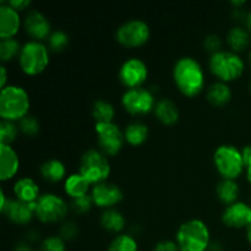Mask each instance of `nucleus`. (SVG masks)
<instances>
[{"label":"nucleus","mask_w":251,"mask_h":251,"mask_svg":"<svg viewBox=\"0 0 251 251\" xmlns=\"http://www.w3.org/2000/svg\"><path fill=\"white\" fill-rule=\"evenodd\" d=\"M119 80L123 86L131 90V88L142 87L145 81L149 76V69L145 61L139 58H130L123 63L119 69Z\"/></svg>","instance_id":"ddd939ff"},{"label":"nucleus","mask_w":251,"mask_h":251,"mask_svg":"<svg viewBox=\"0 0 251 251\" xmlns=\"http://www.w3.org/2000/svg\"><path fill=\"white\" fill-rule=\"evenodd\" d=\"M206 98L213 107L222 108L226 107L232 100V91L227 83L218 81V82L212 83L207 88Z\"/></svg>","instance_id":"412c9836"},{"label":"nucleus","mask_w":251,"mask_h":251,"mask_svg":"<svg viewBox=\"0 0 251 251\" xmlns=\"http://www.w3.org/2000/svg\"><path fill=\"white\" fill-rule=\"evenodd\" d=\"M93 203L100 208H113L115 205L122 202L123 191L118 185L112 183H100L93 185L91 191Z\"/></svg>","instance_id":"4468645a"},{"label":"nucleus","mask_w":251,"mask_h":251,"mask_svg":"<svg viewBox=\"0 0 251 251\" xmlns=\"http://www.w3.org/2000/svg\"><path fill=\"white\" fill-rule=\"evenodd\" d=\"M14 194L17 200L34 203L39 199V186L31 178H21L15 183Z\"/></svg>","instance_id":"6ab92c4d"},{"label":"nucleus","mask_w":251,"mask_h":251,"mask_svg":"<svg viewBox=\"0 0 251 251\" xmlns=\"http://www.w3.org/2000/svg\"><path fill=\"white\" fill-rule=\"evenodd\" d=\"M245 25H247V28L248 31L251 33V11L248 12V16H247V20H245Z\"/></svg>","instance_id":"a18cd8bd"},{"label":"nucleus","mask_w":251,"mask_h":251,"mask_svg":"<svg viewBox=\"0 0 251 251\" xmlns=\"http://www.w3.org/2000/svg\"><path fill=\"white\" fill-rule=\"evenodd\" d=\"M249 64H250V66H251V51L249 53Z\"/></svg>","instance_id":"09e8293b"},{"label":"nucleus","mask_w":251,"mask_h":251,"mask_svg":"<svg viewBox=\"0 0 251 251\" xmlns=\"http://www.w3.org/2000/svg\"><path fill=\"white\" fill-rule=\"evenodd\" d=\"M21 26L20 14L16 10L7 5L6 1H1L0 5V38H15Z\"/></svg>","instance_id":"f3484780"},{"label":"nucleus","mask_w":251,"mask_h":251,"mask_svg":"<svg viewBox=\"0 0 251 251\" xmlns=\"http://www.w3.org/2000/svg\"><path fill=\"white\" fill-rule=\"evenodd\" d=\"M19 131V125H16V123L1 120L0 123V145L11 146L12 142L16 140Z\"/></svg>","instance_id":"7c9ffc66"},{"label":"nucleus","mask_w":251,"mask_h":251,"mask_svg":"<svg viewBox=\"0 0 251 251\" xmlns=\"http://www.w3.org/2000/svg\"><path fill=\"white\" fill-rule=\"evenodd\" d=\"M242 156H243V161H244V164H245V168H247L249 164H251V145H247L245 147H243Z\"/></svg>","instance_id":"ea45409f"},{"label":"nucleus","mask_w":251,"mask_h":251,"mask_svg":"<svg viewBox=\"0 0 251 251\" xmlns=\"http://www.w3.org/2000/svg\"><path fill=\"white\" fill-rule=\"evenodd\" d=\"M151 29L142 20H130L117 29L115 38L126 48H139L149 42Z\"/></svg>","instance_id":"1a4fd4ad"},{"label":"nucleus","mask_w":251,"mask_h":251,"mask_svg":"<svg viewBox=\"0 0 251 251\" xmlns=\"http://www.w3.org/2000/svg\"><path fill=\"white\" fill-rule=\"evenodd\" d=\"M90 186L91 184L80 173H75L65 179L64 190H65L66 195L70 196L71 199H77L81 196L88 195Z\"/></svg>","instance_id":"393cba45"},{"label":"nucleus","mask_w":251,"mask_h":251,"mask_svg":"<svg viewBox=\"0 0 251 251\" xmlns=\"http://www.w3.org/2000/svg\"><path fill=\"white\" fill-rule=\"evenodd\" d=\"M9 6H11L12 9L16 10L17 12L24 11L27 7L31 5V1L29 0H10V1H6Z\"/></svg>","instance_id":"58836bf2"},{"label":"nucleus","mask_w":251,"mask_h":251,"mask_svg":"<svg viewBox=\"0 0 251 251\" xmlns=\"http://www.w3.org/2000/svg\"><path fill=\"white\" fill-rule=\"evenodd\" d=\"M93 205L95 203H93L92 196H91V194H88V195L81 196V198L73 199L70 207L76 215H85L92 208Z\"/></svg>","instance_id":"72a5a7b5"},{"label":"nucleus","mask_w":251,"mask_h":251,"mask_svg":"<svg viewBox=\"0 0 251 251\" xmlns=\"http://www.w3.org/2000/svg\"><path fill=\"white\" fill-rule=\"evenodd\" d=\"M176 243L180 251H207L210 247V229L201 220H190L179 227Z\"/></svg>","instance_id":"7ed1b4c3"},{"label":"nucleus","mask_w":251,"mask_h":251,"mask_svg":"<svg viewBox=\"0 0 251 251\" xmlns=\"http://www.w3.org/2000/svg\"><path fill=\"white\" fill-rule=\"evenodd\" d=\"M250 92H251V81H250Z\"/></svg>","instance_id":"8fccbe9b"},{"label":"nucleus","mask_w":251,"mask_h":251,"mask_svg":"<svg viewBox=\"0 0 251 251\" xmlns=\"http://www.w3.org/2000/svg\"><path fill=\"white\" fill-rule=\"evenodd\" d=\"M153 113L162 124L168 125V126L176 124L179 119L178 107L169 98H162V100H157Z\"/></svg>","instance_id":"aec40b11"},{"label":"nucleus","mask_w":251,"mask_h":251,"mask_svg":"<svg viewBox=\"0 0 251 251\" xmlns=\"http://www.w3.org/2000/svg\"><path fill=\"white\" fill-rule=\"evenodd\" d=\"M222 46V39H221V37L217 36V34H208V36H206L205 39H203V48H205V50H207L208 53H211V55L223 50Z\"/></svg>","instance_id":"e433bc0d"},{"label":"nucleus","mask_w":251,"mask_h":251,"mask_svg":"<svg viewBox=\"0 0 251 251\" xmlns=\"http://www.w3.org/2000/svg\"><path fill=\"white\" fill-rule=\"evenodd\" d=\"M1 202H0V211L2 215L7 218L11 223L17 226H26L32 221L34 216V203H26L22 201L7 199L4 190L0 193Z\"/></svg>","instance_id":"f8f14e48"},{"label":"nucleus","mask_w":251,"mask_h":251,"mask_svg":"<svg viewBox=\"0 0 251 251\" xmlns=\"http://www.w3.org/2000/svg\"><path fill=\"white\" fill-rule=\"evenodd\" d=\"M122 105L131 115H146L153 112L156 100L153 93L145 87L126 90L122 97Z\"/></svg>","instance_id":"9b49d317"},{"label":"nucleus","mask_w":251,"mask_h":251,"mask_svg":"<svg viewBox=\"0 0 251 251\" xmlns=\"http://www.w3.org/2000/svg\"><path fill=\"white\" fill-rule=\"evenodd\" d=\"M24 27L32 41L42 42L44 39H48L51 34L50 22L38 10H31L27 12L24 20Z\"/></svg>","instance_id":"dca6fc26"},{"label":"nucleus","mask_w":251,"mask_h":251,"mask_svg":"<svg viewBox=\"0 0 251 251\" xmlns=\"http://www.w3.org/2000/svg\"><path fill=\"white\" fill-rule=\"evenodd\" d=\"M39 238H41L39 233L37 232V230L32 229V230H29V232H27L26 242L29 243V244H32V243H37V242H38Z\"/></svg>","instance_id":"a19ab883"},{"label":"nucleus","mask_w":251,"mask_h":251,"mask_svg":"<svg viewBox=\"0 0 251 251\" xmlns=\"http://www.w3.org/2000/svg\"><path fill=\"white\" fill-rule=\"evenodd\" d=\"M20 161L16 151L11 146L0 145V179L10 180L19 172Z\"/></svg>","instance_id":"a211bd4d"},{"label":"nucleus","mask_w":251,"mask_h":251,"mask_svg":"<svg viewBox=\"0 0 251 251\" xmlns=\"http://www.w3.org/2000/svg\"><path fill=\"white\" fill-rule=\"evenodd\" d=\"M208 68L218 80L227 83L244 74L245 64L239 54L232 50H221L211 55Z\"/></svg>","instance_id":"20e7f679"},{"label":"nucleus","mask_w":251,"mask_h":251,"mask_svg":"<svg viewBox=\"0 0 251 251\" xmlns=\"http://www.w3.org/2000/svg\"><path fill=\"white\" fill-rule=\"evenodd\" d=\"M207 251H225V249H223L222 243H220V242H211L210 243V247H208V250Z\"/></svg>","instance_id":"c03bdc74"},{"label":"nucleus","mask_w":251,"mask_h":251,"mask_svg":"<svg viewBox=\"0 0 251 251\" xmlns=\"http://www.w3.org/2000/svg\"><path fill=\"white\" fill-rule=\"evenodd\" d=\"M22 46L16 38H6L0 41V60L2 64L19 59Z\"/></svg>","instance_id":"c85d7f7f"},{"label":"nucleus","mask_w":251,"mask_h":251,"mask_svg":"<svg viewBox=\"0 0 251 251\" xmlns=\"http://www.w3.org/2000/svg\"><path fill=\"white\" fill-rule=\"evenodd\" d=\"M108 251H137V242L132 235L119 234L110 242Z\"/></svg>","instance_id":"c756f323"},{"label":"nucleus","mask_w":251,"mask_h":251,"mask_svg":"<svg viewBox=\"0 0 251 251\" xmlns=\"http://www.w3.org/2000/svg\"><path fill=\"white\" fill-rule=\"evenodd\" d=\"M28 93L20 86L9 85L0 92V117L7 122H20L29 112Z\"/></svg>","instance_id":"f03ea898"},{"label":"nucleus","mask_w":251,"mask_h":251,"mask_svg":"<svg viewBox=\"0 0 251 251\" xmlns=\"http://www.w3.org/2000/svg\"><path fill=\"white\" fill-rule=\"evenodd\" d=\"M249 205H250V206H251V200H250V203H249Z\"/></svg>","instance_id":"3c124183"},{"label":"nucleus","mask_w":251,"mask_h":251,"mask_svg":"<svg viewBox=\"0 0 251 251\" xmlns=\"http://www.w3.org/2000/svg\"><path fill=\"white\" fill-rule=\"evenodd\" d=\"M78 173L91 184L104 183L110 174V164L100 150L91 149L82 154Z\"/></svg>","instance_id":"423d86ee"},{"label":"nucleus","mask_w":251,"mask_h":251,"mask_svg":"<svg viewBox=\"0 0 251 251\" xmlns=\"http://www.w3.org/2000/svg\"><path fill=\"white\" fill-rule=\"evenodd\" d=\"M247 239H248V242L251 244V225L247 228Z\"/></svg>","instance_id":"de8ad7c7"},{"label":"nucleus","mask_w":251,"mask_h":251,"mask_svg":"<svg viewBox=\"0 0 251 251\" xmlns=\"http://www.w3.org/2000/svg\"><path fill=\"white\" fill-rule=\"evenodd\" d=\"M251 42V33L248 31L247 27L235 26L229 29L227 34V44L229 46L230 50L239 54L248 49Z\"/></svg>","instance_id":"5701e85b"},{"label":"nucleus","mask_w":251,"mask_h":251,"mask_svg":"<svg viewBox=\"0 0 251 251\" xmlns=\"http://www.w3.org/2000/svg\"><path fill=\"white\" fill-rule=\"evenodd\" d=\"M48 43V49L53 53H61L65 50L69 46V36L61 29H56V31L51 32L49 38L47 39Z\"/></svg>","instance_id":"2f4dec72"},{"label":"nucleus","mask_w":251,"mask_h":251,"mask_svg":"<svg viewBox=\"0 0 251 251\" xmlns=\"http://www.w3.org/2000/svg\"><path fill=\"white\" fill-rule=\"evenodd\" d=\"M65 240L61 239L59 235H51L42 240L39 245V251H65Z\"/></svg>","instance_id":"f704fd0d"},{"label":"nucleus","mask_w":251,"mask_h":251,"mask_svg":"<svg viewBox=\"0 0 251 251\" xmlns=\"http://www.w3.org/2000/svg\"><path fill=\"white\" fill-rule=\"evenodd\" d=\"M6 81H7V71L4 65L0 66V87L5 88L6 87Z\"/></svg>","instance_id":"79ce46f5"},{"label":"nucleus","mask_w":251,"mask_h":251,"mask_svg":"<svg viewBox=\"0 0 251 251\" xmlns=\"http://www.w3.org/2000/svg\"><path fill=\"white\" fill-rule=\"evenodd\" d=\"M96 134L100 150L105 156H117L125 144L124 131L114 123L96 124Z\"/></svg>","instance_id":"9d476101"},{"label":"nucleus","mask_w":251,"mask_h":251,"mask_svg":"<svg viewBox=\"0 0 251 251\" xmlns=\"http://www.w3.org/2000/svg\"><path fill=\"white\" fill-rule=\"evenodd\" d=\"M153 251H180L176 242L172 240H162L157 243L156 247L153 248Z\"/></svg>","instance_id":"4c0bfd02"},{"label":"nucleus","mask_w":251,"mask_h":251,"mask_svg":"<svg viewBox=\"0 0 251 251\" xmlns=\"http://www.w3.org/2000/svg\"><path fill=\"white\" fill-rule=\"evenodd\" d=\"M222 222L229 228L247 229L251 225V206L242 201L227 206L222 213Z\"/></svg>","instance_id":"2eb2a0df"},{"label":"nucleus","mask_w":251,"mask_h":251,"mask_svg":"<svg viewBox=\"0 0 251 251\" xmlns=\"http://www.w3.org/2000/svg\"><path fill=\"white\" fill-rule=\"evenodd\" d=\"M173 80L183 96L196 97L205 88V73L202 66L191 56H183L173 68Z\"/></svg>","instance_id":"f257e3e1"},{"label":"nucleus","mask_w":251,"mask_h":251,"mask_svg":"<svg viewBox=\"0 0 251 251\" xmlns=\"http://www.w3.org/2000/svg\"><path fill=\"white\" fill-rule=\"evenodd\" d=\"M69 211L68 203L63 198L55 194H44L39 196L34 206V216L42 223H58L66 217Z\"/></svg>","instance_id":"6e6552de"},{"label":"nucleus","mask_w":251,"mask_h":251,"mask_svg":"<svg viewBox=\"0 0 251 251\" xmlns=\"http://www.w3.org/2000/svg\"><path fill=\"white\" fill-rule=\"evenodd\" d=\"M213 162L222 179L235 180L245 169L242 150H238L233 145H222L218 147L213 154Z\"/></svg>","instance_id":"39448f33"},{"label":"nucleus","mask_w":251,"mask_h":251,"mask_svg":"<svg viewBox=\"0 0 251 251\" xmlns=\"http://www.w3.org/2000/svg\"><path fill=\"white\" fill-rule=\"evenodd\" d=\"M21 70L28 76H36L43 73L49 64V49L42 42L29 41L22 46L19 55Z\"/></svg>","instance_id":"0eeeda50"},{"label":"nucleus","mask_w":251,"mask_h":251,"mask_svg":"<svg viewBox=\"0 0 251 251\" xmlns=\"http://www.w3.org/2000/svg\"><path fill=\"white\" fill-rule=\"evenodd\" d=\"M245 172H247V178H248V181L251 184V164L245 168Z\"/></svg>","instance_id":"49530a36"},{"label":"nucleus","mask_w":251,"mask_h":251,"mask_svg":"<svg viewBox=\"0 0 251 251\" xmlns=\"http://www.w3.org/2000/svg\"><path fill=\"white\" fill-rule=\"evenodd\" d=\"M39 173H41L42 178L46 181H48V183H60L61 180H64L66 176L65 164L61 161H59V159H48V161L41 164Z\"/></svg>","instance_id":"4be33fe9"},{"label":"nucleus","mask_w":251,"mask_h":251,"mask_svg":"<svg viewBox=\"0 0 251 251\" xmlns=\"http://www.w3.org/2000/svg\"><path fill=\"white\" fill-rule=\"evenodd\" d=\"M14 251H34V249L31 247V244H29V243H27L26 240H25V242L17 243Z\"/></svg>","instance_id":"37998d69"},{"label":"nucleus","mask_w":251,"mask_h":251,"mask_svg":"<svg viewBox=\"0 0 251 251\" xmlns=\"http://www.w3.org/2000/svg\"><path fill=\"white\" fill-rule=\"evenodd\" d=\"M92 117L96 124L113 123V119L115 117V109L107 100H97L92 105Z\"/></svg>","instance_id":"cd10ccee"},{"label":"nucleus","mask_w":251,"mask_h":251,"mask_svg":"<svg viewBox=\"0 0 251 251\" xmlns=\"http://www.w3.org/2000/svg\"><path fill=\"white\" fill-rule=\"evenodd\" d=\"M19 129L24 135L29 137L36 136L39 132V122L34 115H26L19 122Z\"/></svg>","instance_id":"473e14b6"},{"label":"nucleus","mask_w":251,"mask_h":251,"mask_svg":"<svg viewBox=\"0 0 251 251\" xmlns=\"http://www.w3.org/2000/svg\"><path fill=\"white\" fill-rule=\"evenodd\" d=\"M100 223L103 229L110 233H120L125 228L126 221L123 213L115 208H108L102 213Z\"/></svg>","instance_id":"a878e982"},{"label":"nucleus","mask_w":251,"mask_h":251,"mask_svg":"<svg viewBox=\"0 0 251 251\" xmlns=\"http://www.w3.org/2000/svg\"><path fill=\"white\" fill-rule=\"evenodd\" d=\"M78 233H80V229H78L77 225L73 221H66L60 226L59 237L65 242H71L78 237Z\"/></svg>","instance_id":"c9c22d12"},{"label":"nucleus","mask_w":251,"mask_h":251,"mask_svg":"<svg viewBox=\"0 0 251 251\" xmlns=\"http://www.w3.org/2000/svg\"><path fill=\"white\" fill-rule=\"evenodd\" d=\"M216 194H217L218 200H220L223 205L229 206L238 201V198H239V194H240V189L235 180H230V179H222V180L217 184Z\"/></svg>","instance_id":"b1692460"},{"label":"nucleus","mask_w":251,"mask_h":251,"mask_svg":"<svg viewBox=\"0 0 251 251\" xmlns=\"http://www.w3.org/2000/svg\"><path fill=\"white\" fill-rule=\"evenodd\" d=\"M124 137L125 142L131 146H140L145 144L149 137V127L141 122H132L125 127Z\"/></svg>","instance_id":"bb28decb"}]
</instances>
